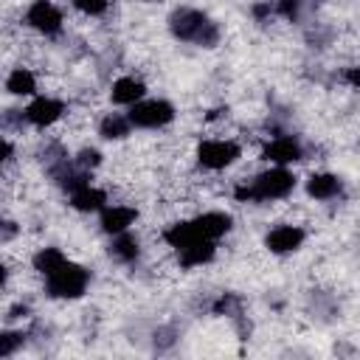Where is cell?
<instances>
[{
	"label": "cell",
	"instance_id": "obj_1",
	"mask_svg": "<svg viewBox=\"0 0 360 360\" xmlns=\"http://www.w3.org/2000/svg\"><path fill=\"white\" fill-rule=\"evenodd\" d=\"M166 25H169V34L177 42H188V45H197V48H217L219 39H222L219 22L211 20L205 11L191 8V6H177L169 14Z\"/></svg>",
	"mask_w": 360,
	"mask_h": 360
},
{
	"label": "cell",
	"instance_id": "obj_2",
	"mask_svg": "<svg viewBox=\"0 0 360 360\" xmlns=\"http://www.w3.org/2000/svg\"><path fill=\"white\" fill-rule=\"evenodd\" d=\"M298 177L287 169V166H270L264 172H259L250 183H242L233 188V197L239 202H273V200H284L295 191Z\"/></svg>",
	"mask_w": 360,
	"mask_h": 360
},
{
	"label": "cell",
	"instance_id": "obj_3",
	"mask_svg": "<svg viewBox=\"0 0 360 360\" xmlns=\"http://www.w3.org/2000/svg\"><path fill=\"white\" fill-rule=\"evenodd\" d=\"M90 287V270L65 259L53 273L45 276V295L48 298H59V301H73L82 298Z\"/></svg>",
	"mask_w": 360,
	"mask_h": 360
},
{
	"label": "cell",
	"instance_id": "obj_4",
	"mask_svg": "<svg viewBox=\"0 0 360 360\" xmlns=\"http://www.w3.org/2000/svg\"><path fill=\"white\" fill-rule=\"evenodd\" d=\"M127 115H129L135 129H163V127H169L174 121L177 110L166 98H143V101L132 104L127 110Z\"/></svg>",
	"mask_w": 360,
	"mask_h": 360
},
{
	"label": "cell",
	"instance_id": "obj_5",
	"mask_svg": "<svg viewBox=\"0 0 360 360\" xmlns=\"http://www.w3.org/2000/svg\"><path fill=\"white\" fill-rule=\"evenodd\" d=\"M242 158V146L231 138H208L197 146V163L208 172H222Z\"/></svg>",
	"mask_w": 360,
	"mask_h": 360
},
{
	"label": "cell",
	"instance_id": "obj_6",
	"mask_svg": "<svg viewBox=\"0 0 360 360\" xmlns=\"http://www.w3.org/2000/svg\"><path fill=\"white\" fill-rule=\"evenodd\" d=\"M25 25L34 28L37 34H42V37H56L65 28V17H62V11H59L56 3H51V0H34L25 8Z\"/></svg>",
	"mask_w": 360,
	"mask_h": 360
},
{
	"label": "cell",
	"instance_id": "obj_7",
	"mask_svg": "<svg viewBox=\"0 0 360 360\" xmlns=\"http://www.w3.org/2000/svg\"><path fill=\"white\" fill-rule=\"evenodd\" d=\"M262 158L273 166H292V163L304 160V143L292 132H281V135H273L264 143Z\"/></svg>",
	"mask_w": 360,
	"mask_h": 360
},
{
	"label": "cell",
	"instance_id": "obj_8",
	"mask_svg": "<svg viewBox=\"0 0 360 360\" xmlns=\"http://www.w3.org/2000/svg\"><path fill=\"white\" fill-rule=\"evenodd\" d=\"M68 104L62 98H53V96H34L31 104L25 107V118L31 127L37 129H45V127H53L62 115H65Z\"/></svg>",
	"mask_w": 360,
	"mask_h": 360
},
{
	"label": "cell",
	"instance_id": "obj_9",
	"mask_svg": "<svg viewBox=\"0 0 360 360\" xmlns=\"http://www.w3.org/2000/svg\"><path fill=\"white\" fill-rule=\"evenodd\" d=\"M307 242V231L301 225H276L267 231L264 236V248L276 256H284V253H295L301 245Z\"/></svg>",
	"mask_w": 360,
	"mask_h": 360
},
{
	"label": "cell",
	"instance_id": "obj_10",
	"mask_svg": "<svg viewBox=\"0 0 360 360\" xmlns=\"http://www.w3.org/2000/svg\"><path fill=\"white\" fill-rule=\"evenodd\" d=\"M304 191H307L309 200L329 202V200H338L343 194V180L332 172H312L304 183Z\"/></svg>",
	"mask_w": 360,
	"mask_h": 360
},
{
	"label": "cell",
	"instance_id": "obj_11",
	"mask_svg": "<svg viewBox=\"0 0 360 360\" xmlns=\"http://www.w3.org/2000/svg\"><path fill=\"white\" fill-rule=\"evenodd\" d=\"M135 222H138V208H132V205H107V208L98 211V225L107 236L124 233Z\"/></svg>",
	"mask_w": 360,
	"mask_h": 360
},
{
	"label": "cell",
	"instance_id": "obj_12",
	"mask_svg": "<svg viewBox=\"0 0 360 360\" xmlns=\"http://www.w3.org/2000/svg\"><path fill=\"white\" fill-rule=\"evenodd\" d=\"M191 222L202 239H214V242L222 239L225 233H231V228H233V217L228 211H202Z\"/></svg>",
	"mask_w": 360,
	"mask_h": 360
},
{
	"label": "cell",
	"instance_id": "obj_13",
	"mask_svg": "<svg viewBox=\"0 0 360 360\" xmlns=\"http://www.w3.org/2000/svg\"><path fill=\"white\" fill-rule=\"evenodd\" d=\"M143 98H146V84L141 79H135V76H121L110 87V101L118 104V107H132V104H138Z\"/></svg>",
	"mask_w": 360,
	"mask_h": 360
},
{
	"label": "cell",
	"instance_id": "obj_14",
	"mask_svg": "<svg viewBox=\"0 0 360 360\" xmlns=\"http://www.w3.org/2000/svg\"><path fill=\"white\" fill-rule=\"evenodd\" d=\"M107 256H110L112 262H118V264H132V262H138V256H141V239L132 236L129 231L112 233L110 242H107Z\"/></svg>",
	"mask_w": 360,
	"mask_h": 360
},
{
	"label": "cell",
	"instance_id": "obj_15",
	"mask_svg": "<svg viewBox=\"0 0 360 360\" xmlns=\"http://www.w3.org/2000/svg\"><path fill=\"white\" fill-rule=\"evenodd\" d=\"M214 256H217V242L214 239H197V242H191V245H186V248L177 250L180 267H188V270L214 262Z\"/></svg>",
	"mask_w": 360,
	"mask_h": 360
},
{
	"label": "cell",
	"instance_id": "obj_16",
	"mask_svg": "<svg viewBox=\"0 0 360 360\" xmlns=\"http://www.w3.org/2000/svg\"><path fill=\"white\" fill-rule=\"evenodd\" d=\"M68 197H70V208H76L82 214H98L101 208H107V194L93 183L82 186L79 191H73Z\"/></svg>",
	"mask_w": 360,
	"mask_h": 360
},
{
	"label": "cell",
	"instance_id": "obj_17",
	"mask_svg": "<svg viewBox=\"0 0 360 360\" xmlns=\"http://www.w3.org/2000/svg\"><path fill=\"white\" fill-rule=\"evenodd\" d=\"M132 121L127 112H107L101 121H98V135L104 141H124L129 132H132Z\"/></svg>",
	"mask_w": 360,
	"mask_h": 360
},
{
	"label": "cell",
	"instance_id": "obj_18",
	"mask_svg": "<svg viewBox=\"0 0 360 360\" xmlns=\"http://www.w3.org/2000/svg\"><path fill=\"white\" fill-rule=\"evenodd\" d=\"M197 239H202V236L197 233V228H194L191 219H180V222H172L169 228H163V242L169 248H174V250L186 248V245H191Z\"/></svg>",
	"mask_w": 360,
	"mask_h": 360
},
{
	"label": "cell",
	"instance_id": "obj_19",
	"mask_svg": "<svg viewBox=\"0 0 360 360\" xmlns=\"http://www.w3.org/2000/svg\"><path fill=\"white\" fill-rule=\"evenodd\" d=\"M211 312L214 315H222V318H231L239 326V332H245V309H242V298L236 292H222L211 304Z\"/></svg>",
	"mask_w": 360,
	"mask_h": 360
},
{
	"label": "cell",
	"instance_id": "obj_20",
	"mask_svg": "<svg viewBox=\"0 0 360 360\" xmlns=\"http://www.w3.org/2000/svg\"><path fill=\"white\" fill-rule=\"evenodd\" d=\"M6 93L11 96H37V76L28 68H11L6 76Z\"/></svg>",
	"mask_w": 360,
	"mask_h": 360
},
{
	"label": "cell",
	"instance_id": "obj_21",
	"mask_svg": "<svg viewBox=\"0 0 360 360\" xmlns=\"http://www.w3.org/2000/svg\"><path fill=\"white\" fill-rule=\"evenodd\" d=\"M65 259H68V256H65L59 248H39V250L31 256V264H34V270L45 278V276H48V273H53Z\"/></svg>",
	"mask_w": 360,
	"mask_h": 360
},
{
	"label": "cell",
	"instance_id": "obj_22",
	"mask_svg": "<svg viewBox=\"0 0 360 360\" xmlns=\"http://www.w3.org/2000/svg\"><path fill=\"white\" fill-rule=\"evenodd\" d=\"M25 338H28V332H22V329H3L0 332V357L3 360L14 357L25 346Z\"/></svg>",
	"mask_w": 360,
	"mask_h": 360
},
{
	"label": "cell",
	"instance_id": "obj_23",
	"mask_svg": "<svg viewBox=\"0 0 360 360\" xmlns=\"http://www.w3.org/2000/svg\"><path fill=\"white\" fill-rule=\"evenodd\" d=\"M276 6V14L287 22H301L304 17V8H307V0H273Z\"/></svg>",
	"mask_w": 360,
	"mask_h": 360
},
{
	"label": "cell",
	"instance_id": "obj_24",
	"mask_svg": "<svg viewBox=\"0 0 360 360\" xmlns=\"http://www.w3.org/2000/svg\"><path fill=\"white\" fill-rule=\"evenodd\" d=\"M73 160H76L82 169L93 172V169H98V166H101V152H98L96 146H84V149H79V152L73 155Z\"/></svg>",
	"mask_w": 360,
	"mask_h": 360
},
{
	"label": "cell",
	"instance_id": "obj_25",
	"mask_svg": "<svg viewBox=\"0 0 360 360\" xmlns=\"http://www.w3.org/2000/svg\"><path fill=\"white\" fill-rule=\"evenodd\" d=\"M152 343H155V349H158V352L172 349V346L177 343V329H174V326H160V329H155Z\"/></svg>",
	"mask_w": 360,
	"mask_h": 360
},
{
	"label": "cell",
	"instance_id": "obj_26",
	"mask_svg": "<svg viewBox=\"0 0 360 360\" xmlns=\"http://www.w3.org/2000/svg\"><path fill=\"white\" fill-rule=\"evenodd\" d=\"M76 11L87 14V17H101L110 8V0H70Z\"/></svg>",
	"mask_w": 360,
	"mask_h": 360
},
{
	"label": "cell",
	"instance_id": "obj_27",
	"mask_svg": "<svg viewBox=\"0 0 360 360\" xmlns=\"http://www.w3.org/2000/svg\"><path fill=\"white\" fill-rule=\"evenodd\" d=\"M25 124H28L25 110H6L3 112V129H6V135H11V129H22Z\"/></svg>",
	"mask_w": 360,
	"mask_h": 360
},
{
	"label": "cell",
	"instance_id": "obj_28",
	"mask_svg": "<svg viewBox=\"0 0 360 360\" xmlns=\"http://www.w3.org/2000/svg\"><path fill=\"white\" fill-rule=\"evenodd\" d=\"M250 14H253V20H256V22H264V20H270V14H276V6H273L270 0L253 3V6H250Z\"/></svg>",
	"mask_w": 360,
	"mask_h": 360
},
{
	"label": "cell",
	"instance_id": "obj_29",
	"mask_svg": "<svg viewBox=\"0 0 360 360\" xmlns=\"http://www.w3.org/2000/svg\"><path fill=\"white\" fill-rule=\"evenodd\" d=\"M14 236H17V222L14 219H3V225H0V242L8 245Z\"/></svg>",
	"mask_w": 360,
	"mask_h": 360
},
{
	"label": "cell",
	"instance_id": "obj_30",
	"mask_svg": "<svg viewBox=\"0 0 360 360\" xmlns=\"http://www.w3.org/2000/svg\"><path fill=\"white\" fill-rule=\"evenodd\" d=\"M329 39H332L329 31H326V34H323V31H309V34H307V42H312V48H326Z\"/></svg>",
	"mask_w": 360,
	"mask_h": 360
},
{
	"label": "cell",
	"instance_id": "obj_31",
	"mask_svg": "<svg viewBox=\"0 0 360 360\" xmlns=\"http://www.w3.org/2000/svg\"><path fill=\"white\" fill-rule=\"evenodd\" d=\"M14 163V141L6 135L3 138V166H11Z\"/></svg>",
	"mask_w": 360,
	"mask_h": 360
},
{
	"label": "cell",
	"instance_id": "obj_32",
	"mask_svg": "<svg viewBox=\"0 0 360 360\" xmlns=\"http://www.w3.org/2000/svg\"><path fill=\"white\" fill-rule=\"evenodd\" d=\"M343 82H349L352 87H357V90H360V68H346Z\"/></svg>",
	"mask_w": 360,
	"mask_h": 360
},
{
	"label": "cell",
	"instance_id": "obj_33",
	"mask_svg": "<svg viewBox=\"0 0 360 360\" xmlns=\"http://www.w3.org/2000/svg\"><path fill=\"white\" fill-rule=\"evenodd\" d=\"M28 312H31V309H28L25 304H17V307H11V309H8V315H6V318H8V321H14V318H28Z\"/></svg>",
	"mask_w": 360,
	"mask_h": 360
},
{
	"label": "cell",
	"instance_id": "obj_34",
	"mask_svg": "<svg viewBox=\"0 0 360 360\" xmlns=\"http://www.w3.org/2000/svg\"><path fill=\"white\" fill-rule=\"evenodd\" d=\"M141 3H158V0H141Z\"/></svg>",
	"mask_w": 360,
	"mask_h": 360
}]
</instances>
